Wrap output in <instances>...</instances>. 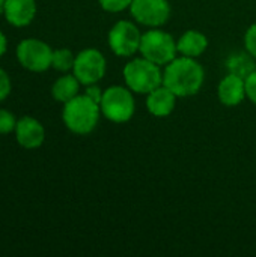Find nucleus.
<instances>
[{
  "label": "nucleus",
  "mask_w": 256,
  "mask_h": 257,
  "mask_svg": "<svg viewBox=\"0 0 256 257\" xmlns=\"http://www.w3.org/2000/svg\"><path fill=\"white\" fill-rule=\"evenodd\" d=\"M205 72L201 63L193 57H175L169 62L163 72V84L170 89L177 96L196 95L204 84Z\"/></svg>",
  "instance_id": "1"
},
{
  "label": "nucleus",
  "mask_w": 256,
  "mask_h": 257,
  "mask_svg": "<svg viewBox=\"0 0 256 257\" xmlns=\"http://www.w3.org/2000/svg\"><path fill=\"white\" fill-rule=\"evenodd\" d=\"M100 104L88 95H77L63 104L62 119L65 126L78 136H86L95 130L100 120Z\"/></svg>",
  "instance_id": "2"
},
{
  "label": "nucleus",
  "mask_w": 256,
  "mask_h": 257,
  "mask_svg": "<svg viewBox=\"0 0 256 257\" xmlns=\"http://www.w3.org/2000/svg\"><path fill=\"white\" fill-rule=\"evenodd\" d=\"M124 80L130 90L134 93L148 95L151 90L163 84V72L160 65L145 59H134L124 68Z\"/></svg>",
  "instance_id": "3"
},
{
  "label": "nucleus",
  "mask_w": 256,
  "mask_h": 257,
  "mask_svg": "<svg viewBox=\"0 0 256 257\" xmlns=\"http://www.w3.org/2000/svg\"><path fill=\"white\" fill-rule=\"evenodd\" d=\"M100 108L106 119L115 123L128 122L136 110L133 90L124 86H110L103 93Z\"/></svg>",
  "instance_id": "4"
},
{
  "label": "nucleus",
  "mask_w": 256,
  "mask_h": 257,
  "mask_svg": "<svg viewBox=\"0 0 256 257\" xmlns=\"http://www.w3.org/2000/svg\"><path fill=\"white\" fill-rule=\"evenodd\" d=\"M142 56L157 65H167L172 62L178 53L177 42L167 32L152 29L142 35L140 48Z\"/></svg>",
  "instance_id": "5"
},
{
  "label": "nucleus",
  "mask_w": 256,
  "mask_h": 257,
  "mask_svg": "<svg viewBox=\"0 0 256 257\" xmlns=\"http://www.w3.org/2000/svg\"><path fill=\"white\" fill-rule=\"evenodd\" d=\"M17 59L27 71L44 72L51 68L53 50L41 39L27 38L17 45Z\"/></svg>",
  "instance_id": "6"
},
{
  "label": "nucleus",
  "mask_w": 256,
  "mask_h": 257,
  "mask_svg": "<svg viewBox=\"0 0 256 257\" xmlns=\"http://www.w3.org/2000/svg\"><path fill=\"white\" fill-rule=\"evenodd\" d=\"M106 68L107 63L103 53L97 48H86L75 56L72 74L81 84L89 86L98 83L104 77Z\"/></svg>",
  "instance_id": "7"
},
{
  "label": "nucleus",
  "mask_w": 256,
  "mask_h": 257,
  "mask_svg": "<svg viewBox=\"0 0 256 257\" xmlns=\"http://www.w3.org/2000/svg\"><path fill=\"white\" fill-rule=\"evenodd\" d=\"M142 33L131 21H118L109 32V47L121 57H130L140 48Z\"/></svg>",
  "instance_id": "8"
},
{
  "label": "nucleus",
  "mask_w": 256,
  "mask_h": 257,
  "mask_svg": "<svg viewBox=\"0 0 256 257\" xmlns=\"http://www.w3.org/2000/svg\"><path fill=\"white\" fill-rule=\"evenodd\" d=\"M130 11L137 23L148 27H160L170 17L167 0H133Z\"/></svg>",
  "instance_id": "9"
},
{
  "label": "nucleus",
  "mask_w": 256,
  "mask_h": 257,
  "mask_svg": "<svg viewBox=\"0 0 256 257\" xmlns=\"http://www.w3.org/2000/svg\"><path fill=\"white\" fill-rule=\"evenodd\" d=\"M17 143L24 149H38L45 140V130L39 120L30 116H24L15 126Z\"/></svg>",
  "instance_id": "10"
},
{
  "label": "nucleus",
  "mask_w": 256,
  "mask_h": 257,
  "mask_svg": "<svg viewBox=\"0 0 256 257\" xmlns=\"http://www.w3.org/2000/svg\"><path fill=\"white\" fill-rule=\"evenodd\" d=\"M36 15L35 0H6L3 17L14 27L29 26Z\"/></svg>",
  "instance_id": "11"
},
{
  "label": "nucleus",
  "mask_w": 256,
  "mask_h": 257,
  "mask_svg": "<svg viewBox=\"0 0 256 257\" xmlns=\"http://www.w3.org/2000/svg\"><path fill=\"white\" fill-rule=\"evenodd\" d=\"M217 95L222 104L228 107H235L243 102L246 98V81L243 77L235 74H228L220 83L217 89Z\"/></svg>",
  "instance_id": "12"
},
{
  "label": "nucleus",
  "mask_w": 256,
  "mask_h": 257,
  "mask_svg": "<svg viewBox=\"0 0 256 257\" xmlns=\"http://www.w3.org/2000/svg\"><path fill=\"white\" fill-rule=\"evenodd\" d=\"M177 98L170 89L161 84L146 95V108L155 117H166L174 111Z\"/></svg>",
  "instance_id": "13"
},
{
  "label": "nucleus",
  "mask_w": 256,
  "mask_h": 257,
  "mask_svg": "<svg viewBox=\"0 0 256 257\" xmlns=\"http://www.w3.org/2000/svg\"><path fill=\"white\" fill-rule=\"evenodd\" d=\"M208 47V39L204 33L198 30H187L181 35L177 42V50L186 57H199Z\"/></svg>",
  "instance_id": "14"
},
{
  "label": "nucleus",
  "mask_w": 256,
  "mask_h": 257,
  "mask_svg": "<svg viewBox=\"0 0 256 257\" xmlns=\"http://www.w3.org/2000/svg\"><path fill=\"white\" fill-rule=\"evenodd\" d=\"M80 84H81V83L77 80V77H75L74 74L62 75V77H59V78L54 81V84H53V87H51V96H53L56 101L65 104V102H68L69 99H72L74 96L78 95Z\"/></svg>",
  "instance_id": "15"
},
{
  "label": "nucleus",
  "mask_w": 256,
  "mask_h": 257,
  "mask_svg": "<svg viewBox=\"0 0 256 257\" xmlns=\"http://www.w3.org/2000/svg\"><path fill=\"white\" fill-rule=\"evenodd\" d=\"M226 68L229 69L231 74L240 75L243 78H246L250 72L255 71V63L252 60V56L249 54H243V53H237L232 54L228 62H226Z\"/></svg>",
  "instance_id": "16"
},
{
  "label": "nucleus",
  "mask_w": 256,
  "mask_h": 257,
  "mask_svg": "<svg viewBox=\"0 0 256 257\" xmlns=\"http://www.w3.org/2000/svg\"><path fill=\"white\" fill-rule=\"evenodd\" d=\"M75 56L68 48H59L53 50V59H51V68L60 72H66L74 68Z\"/></svg>",
  "instance_id": "17"
},
{
  "label": "nucleus",
  "mask_w": 256,
  "mask_h": 257,
  "mask_svg": "<svg viewBox=\"0 0 256 257\" xmlns=\"http://www.w3.org/2000/svg\"><path fill=\"white\" fill-rule=\"evenodd\" d=\"M17 120L9 110L0 108V134H9L15 131Z\"/></svg>",
  "instance_id": "18"
},
{
  "label": "nucleus",
  "mask_w": 256,
  "mask_h": 257,
  "mask_svg": "<svg viewBox=\"0 0 256 257\" xmlns=\"http://www.w3.org/2000/svg\"><path fill=\"white\" fill-rule=\"evenodd\" d=\"M98 2L104 11L116 14V12H122L127 8H130L133 0H98Z\"/></svg>",
  "instance_id": "19"
},
{
  "label": "nucleus",
  "mask_w": 256,
  "mask_h": 257,
  "mask_svg": "<svg viewBox=\"0 0 256 257\" xmlns=\"http://www.w3.org/2000/svg\"><path fill=\"white\" fill-rule=\"evenodd\" d=\"M244 45H246L247 53L253 59H256V23L247 29V32L244 35Z\"/></svg>",
  "instance_id": "20"
},
{
  "label": "nucleus",
  "mask_w": 256,
  "mask_h": 257,
  "mask_svg": "<svg viewBox=\"0 0 256 257\" xmlns=\"http://www.w3.org/2000/svg\"><path fill=\"white\" fill-rule=\"evenodd\" d=\"M11 78L5 69L0 68V102L5 101L11 93Z\"/></svg>",
  "instance_id": "21"
},
{
  "label": "nucleus",
  "mask_w": 256,
  "mask_h": 257,
  "mask_svg": "<svg viewBox=\"0 0 256 257\" xmlns=\"http://www.w3.org/2000/svg\"><path fill=\"white\" fill-rule=\"evenodd\" d=\"M244 81H246V96L256 105V69L244 78Z\"/></svg>",
  "instance_id": "22"
},
{
  "label": "nucleus",
  "mask_w": 256,
  "mask_h": 257,
  "mask_svg": "<svg viewBox=\"0 0 256 257\" xmlns=\"http://www.w3.org/2000/svg\"><path fill=\"white\" fill-rule=\"evenodd\" d=\"M103 93H104V92H101V89H100L98 86H95V84H89V86L86 87V92H84V95H88V96H89L91 99H94L97 104H101Z\"/></svg>",
  "instance_id": "23"
},
{
  "label": "nucleus",
  "mask_w": 256,
  "mask_h": 257,
  "mask_svg": "<svg viewBox=\"0 0 256 257\" xmlns=\"http://www.w3.org/2000/svg\"><path fill=\"white\" fill-rule=\"evenodd\" d=\"M6 50H8V39H6L5 33L0 32V57L6 53Z\"/></svg>",
  "instance_id": "24"
},
{
  "label": "nucleus",
  "mask_w": 256,
  "mask_h": 257,
  "mask_svg": "<svg viewBox=\"0 0 256 257\" xmlns=\"http://www.w3.org/2000/svg\"><path fill=\"white\" fill-rule=\"evenodd\" d=\"M5 3H6V0H0V15H3V12H5Z\"/></svg>",
  "instance_id": "25"
}]
</instances>
